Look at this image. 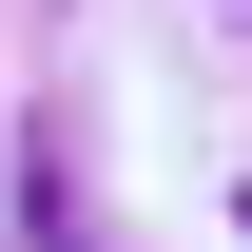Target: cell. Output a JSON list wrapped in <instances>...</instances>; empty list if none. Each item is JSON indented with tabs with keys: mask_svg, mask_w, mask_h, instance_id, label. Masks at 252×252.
I'll list each match as a JSON object with an SVG mask.
<instances>
[{
	"mask_svg": "<svg viewBox=\"0 0 252 252\" xmlns=\"http://www.w3.org/2000/svg\"><path fill=\"white\" fill-rule=\"evenodd\" d=\"M20 233H39V252H97V233H78V175H59V136L20 156Z\"/></svg>",
	"mask_w": 252,
	"mask_h": 252,
	"instance_id": "6da1fadb",
	"label": "cell"
}]
</instances>
